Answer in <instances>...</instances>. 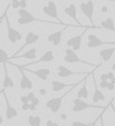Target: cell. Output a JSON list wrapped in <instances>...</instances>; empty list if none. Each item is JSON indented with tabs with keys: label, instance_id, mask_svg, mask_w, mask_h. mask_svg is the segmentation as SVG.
Returning <instances> with one entry per match:
<instances>
[{
	"label": "cell",
	"instance_id": "6da1fadb",
	"mask_svg": "<svg viewBox=\"0 0 115 126\" xmlns=\"http://www.w3.org/2000/svg\"><path fill=\"white\" fill-rule=\"evenodd\" d=\"M18 15H19V18H18L17 22L19 26H26V25H30V24H34V22H41V24L50 25V26H59L60 25V24H58V22H51V21H48V20L36 18V17L33 16L27 9H20L19 8V9H18ZM66 25H64V26H66Z\"/></svg>",
	"mask_w": 115,
	"mask_h": 126
},
{
	"label": "cell",
	"instance_id": "7a4b0ae2",
	"mask_svg": "<svg viewBox=\"0 0 115 126\" xmlns=\"http://www.w3.org/2000/svg\"><path fill=\"white\" fill-rule=\"evenodd\" d=\"M9 8H10V3L7 6V8H6L5 18H3V19L6 20V26H7V36H8V40H9L11 44H16V43H18V41H20V40L22 39V35L17 30V29L12 28L11 25H10L9 18H8V16H7V11H8V9H9Z\"/></svg>",
	"mask_w": 115,
	"mask_h": 126
},
{
	"label": "cell",
	"instance_id": "3957f363",
	"mask_svg": "<svg viewBox=\"0 0 115 126\" xmlns=\"http://www.w3.org/2000/svg\"><path fill=\"white\" fill-rule=\"evenodd\" d=\"M74 88H76V87H70L66 93H64L62 96H59V97H55V98H50V99H48L47 102H46V107H47V110H50L53 114L58 113L59 112V110H60V107H62V104H63L64 98L66 97V96H68V94H69Z\"/></svg>",
	"mask_w": 115,
	"mask_h": 126
},
{
	"label": "cell",
	"instance_id": "277c9868",
	"mask_svg": "<svg viewBox=\"0 0 115 126\" xmlns=\"http://www.w3.org/2000/svg\"><path fill=\"white\" fill-rule=\"evenodd\" d=\"M39 38H40V36L38 35V33H36V32H34V31H29V32H27V35H26V37H25V41H24V44H22L21 46H20V48L17 50V51L15 52L14 55H11L9 57V60H11V59H14V58H16V57H18V56L21 54V51L25 49L26 47H28L29 45H34V44H36L37 41L39 40Z\"/></svg>",
	"mask_w": 115,
	"mask_h": 126
},
{
	"label": "cell",
	"instance_id": "5b68a950",
	"mask_svg": "<svg viewBox=\"0 0 115 126\" xmlns=\"http://www.w3.org/2000/svg\"><path fill=\"white\" fill-rule=\"evenodd\" d=\"M73 107H72V112L74 113H79L86 110H104L105 107L103 106H98V105H94V104H89L86 100L79 99V98H75L73 102Z\"/></svg>",
	"mask_w": 115,
	"mask_h": 126
},
{
	"label": "cell",
	"instance_id": "8992f818",
	"mask_svg": "<svg viewBox=\"0 0 115 126\" xmlns=\"http://www.w3.org/2000/svg\"><path fill=\"white\" fill-rule=\"evenodd\" d=\"M41 10H43V12L46 15V16L50 17V18H54L58 24L63 25V26L66 25L59 19V17H58V8H57V5H56V2L54 0H49L47 2V5L44 6V7L41 8Z\"/></svg>",
	"mask_w": 115,
	"mask_h": 126
},
{
	"label": "cell",
	"instance_id": "52a82bcc",
	"mask_svg": "<svg viewBox=\"0 0 115 126\" xmlns=\"http://www.w3.org/2000/svg\"><path fill=\"white\" fill-rule=\"evenodd\" d=\"M63 59H64L65 63H68V64H76V63H81V64L88 65V66H92L93 68H96L95 64H92V63L85 62V60L81 59L79 56L77 55L74 50L70 49V48H67V49L65 50V55H64V57H63Z\"/></svg>",
	"mask_w": 115,
	"mask_h": 126
},
{
	"label": "cell",
	"instance_id": "ba28073f",
	"mask_svg": "<svg viewBox=\"0 0 115 126\" xmlns=\"http://www.w3.org/2000/svg\"><path fill=\"white\" fill-rule=\"evenodd\" d=\"M79 9H81V11L83 12V15L86 16L87 19L91 21L92 27L98 28V27H96L95 24H94V11H95V6H94L93 0H88L86 2H81Z\"/></svg>",
	"mask_w": 115,
	"mask_h": 126
},
{
	"label": "cell",
	"instance_id": "9c48e42d",
	"mask_svg": "<svg viewBox=\"0 0 115 126\" xmlns=\"http://www.w3.org/2000/svg\"><path fill=\"white\" fill-rule=\"evenodd\" d=\"M67 27H73L72 25H66V26L63 27L62 30L59 31H55V32H51L49 33V35L47 36V41L48 43L53 44L55 47H57V46L60 45V43H62V38H63V32H64L65 30H66V28Z\"/></svg>",
	"mask_w": 115,
	"mask_h": 126
},
{
	"label": "cell",
	"instance_id": "30bf717a",
	"mask_svg": "<svg viewBox=\"0 0 115 126\" xmlns=\"http://www.w3.org/2000/svg\"><path fill=\"white\" fill-rule=\"evenodd\" d=\"M74 75H83V76H87V73L85 71H74L72 69H68L67 67L60 66L57 67V76L60 77V78H67V77H70V76H74Z\"/></svg>",
	"mask_w": 115,
	"mask_h": 126
},
{
	"label": "cell",
	"instance_id": "8fae6325",
	"mask_svg": "<svg viewBox=\"0 0 115 126\" xmlns=\"http://www.w3.org/2000/svg\"><path fill=\"white\" fill-rule=\"evenodd\" d=\"M3 98H5V104H6V110H5L6 118H7L8 121H11V119L16 118V117L18 116V110L11 105L9 98L7 97L6 94H3Z\"/></svg>",
	"mask_w": 115,
	"mask_h": 126
},
{
	"label": "cell",
	"instance_id": "7c38bea8",
	"mask_svg": "<svg viewBox=\"0 0 115 126\" xmlns=\"http://www.w3.org/2000/svg\"><path fill=\"white\" fill-rule=\"evenodd\" d=\"M84 35H85V32H83V33H81V35L74 36V37L68 39V40L66 41V45L68 46V48L74 50L75 52L78 51L82 47V40H83V36Z\"/></svg>",
	"mask_w": 115,
	"mask_h": 126
},
{
	"label": "cell",
	"instance_id": "4fadbf2b",
	"mask_svg": "<svg viewBox=\"0 0 115 126\" xmlns=\"http://www.w3.org/2000/svg\"><path fill=\"white\" fill-rule=\"evenodd\" d=\"M83 80H84V79H82L81 81H77V83H73V84L62 83V81H59V80H53V81L50 83V85H51V91H53L54 93H57V92L63 91V89H65V88L77 87V86H78Z\"/></svg>",
	"mask_w": 115,
	"mask_h": 126
},
{
	"label": "cell",
	"instance_id": "5bb4252c",
	"mask_svg": "<svg viewBox=\"0 0 115 126\" xmlns=\"http://www.w3.org/2000/svg\"><path fill=\"white\" fill-rule=\"evenodd\" d=\"M54 59H55V54H54V51L47 50V51L44 52L43 56H41L38 60H35V62H33V63H28V64L24 65V66H20V67L25 68V67H28L29 65H36V64H40V63H51Z\"/></svg>",
	"mask_w": 115,
	"mask_h": 126
},
{
	"label": "cell",
	"instance_id": "9a60e30c",
	"mask_svg": "<svg viewBox=\"0 0 115 126\" xmlns=\"http://www.w3.org/2000/svg\"><path fill=\"white\" fill-rule=\"evenodd\" d=\"M18 68H19L20 75H21V78H20V83H19L20 89H29V91H30V89H33V86H34L33 81L29 79V77L26 75L25 70L21 68V67L18 66Z\"/></svg>",
	"mask_w": 115,
	"mask_h": 126
},
{
	"label": "cell",
	"instance_id": "2e32d148",
	"mask_svg": "<svg viewBox=\"0 0 115 126\" xmlns=\"http://www.w3.org/2000/svg\"><path fill=\"white\" fill-rule=\"evenodd\" d=\"M22 69L29 71L30 74L35 75L36 77H38L39 79H41V80H44V81L47 80L49 75H50V69L49 68H40V69H36V70H33V69H25V68H22Z\"/></svg>",
	"mask_w": 115,
	"mask_h": 126
},
{
	"label": "cell",
	"instance_id": "e0dca14e",
	"mask_svg": "<svg viewBox=\"0 0 115 126\" xmlns=\"http://www.w3.org/2000/svg\"><path fill=\"white\" fill-rule=\"evenodd\" d=\"M93 85H94V94H93V97H92V99H93V102L95 103V105L97 104L98 102H102V100H105V95L103 94V92L98 88L97 86V81H96V78L95 76H93Z\"/></svg>",
	"mask_w": 115,
	"mask_h": 126
},
{
	"label": "cell",
	"instance_id": "ac0fdd59",
	"mask_svg": "<svg viewBox=\"0 0 115 126\" xmlns=\"http://www.w3.org/2000/svg\"><path fill=\"white\" fill-rule=\"evenodd\" d=\"M64 12L67 15L68 17H70L73 20H75V21L78 24L79 27H82V24L79 22L78 18H77V7L74 5V3H70V5L64 7Z\"/></svg>",
	"mask_w": 115,
	"mask_h": 126
},
{
	"label": "cell",
	"instance_id": "d6986e66",
	"mask_svg": "<svg viewBox=\"0 0 115 126\" xmlns=\"http://www.w3.org/2000/svg\"><path fill=\"white\" fill-rule=\"evenodd\" d=\"M103 45H113L114 46V41H104V40H102V39H99V37H96V38L93 39V40L87 41L86 47L92 49V48L101 47V46H103Z\"/></svg>",
	"mask_w": 115,
	"mask_h": 126
},
{
	"label": "cell",
	"instance_id": "ffe728a7",
	"mask_svg": "<svg viewBox=\"0 0 115 126\" xmlns=\"http://www.w3.org/2000/svg\"><path fill=\"white\" fill-rule=\"evenodd\" d=\"M3 71H5V77H3V81H2V91H5L6 88L15 87V83L11 77L9 76V74H8V68L6 65H5V67H3Z\"/></svg>",
	"mask_w": 115,
	"mask_h": 126
},
{
	"label": "cell",
	"instance_id": "44dd1931",
	"mask_svg": "<svg viewBox=\"0 0 115 126\" xmlns=\"http://www.w3.org/2000/svg\"><path fill=\"white\" fill-rule=\"evenodd\" d=\"M114 50H115L114 46H113V47H111V48L102 49L101 51L98 52V54H99V57H101V59H102V62H103V63L108 62V60L112 58L113 54H114Z\"/></svg>",
	"mask_w": 115,
	"mask_h": 126
},
{
	"label": "cell",
	"instance_id": "7402d4cb",
	"mask_svg": "<svg viewBox=\"0 0 115 126\" xmlns=\"http://www.w3.org/2000/svg\"><path fill=\"white\" fill-rule=\"evenodd\" d=\"M86 81H87V76L84 78V80H83V85H82V87L79 88L78 93H77V98L83 99V100H84L85 98H88V88H87Z\"/></svg>",
	"mask_w": 115,
	"mask_h": 126
},
{
	"label": "cell",
	"instance_id": "603a6c76",
	"mask_svg": "<svg viewBox=\"0 0 115 126\" xmlns=\"http://www.w3.org/2000/svg\"><path fill=\"white\" fill-rule=\"evenodd\" d=\"M16 58H26V59L35 62L37 58V49L36 48H30V49H28L26 52H24V55H19Z\"/></svg>",
	"mask_w": 115,
	"mask_h": 126
},
{
	"label": "cell",
	"instance_id": "cb8c5ba5",
	"mask_svg": "<svg viewBox=\"0 0 115 126\" xmlns=\"http://www.w3.org/2000/svg\"><path fill=\"white\" fill-rule=\"evenodd\" d=\"M99 28H103V29H107V30H111V31H114L115 28H114V21L111 17H107L106 19L102 20L101 24H99Z\"/></svg>",
	"mask_w": 115,
	"mask_h": 126
},
{
	"label": "cell",
	"instance_id": "d4e9b609",
	"mask_svg": "<svg viewBox=\"0 0 115 126\" xmlns=\"http://www.w3.org/2000/svg\"><path fill=\"white\" fill-rule=\"evenodd\" d=\"M29 126H40L41 125V117L39 115H29L28 116Z\"/></svg>",
	"mask_w": 115,
	"mask_h": 126
},
{
	"label": "cell",
	"instance_id": "484cf974",
	"mask_svg": "<svg viewBox=\"0 0 115 126\" xmlns=\"http://www.w3.org/2000/svg\"><path fill=\"white\" fill-rule=\"evenodd\" d=\"M9 60V56H8V52L5 49L0 47V64H6V63Z\"/></svg>",
	"mask_w": 115,
	"mask_h": 126
},
{
	"label": "cell",
	"instance_id": "4316f807",
	"mask_svg": "<svg viewBox=\"0 0 115 126\" xmlns=\"http://www.w3.org/2000/svg\"><path fill=\"white\" fill-rule=\"evenodd\" d=\"M97 121H98V118L95 119V121H93V122H91V123H84V122L74 121V122H72V124H70V125H72V126H92L94 123H96Z\"/></svg>",
	"mask_w": 115,
	"mask_h": 126
},
{
	"label": "cell",
	"instance_id": "83f0119b",
	"mask_svg": "<svg viewBox=\"0 0 115 126\" xmlns=\"http://www.w3.org/2000/svg\"><path fill=\"white\" fill-rule=\"evenodd\" d=\"M114 87H115V80H111L107 83L106 89H108V91H114Z\"/></svg>",
	"mask_w": 115,
	"mask_h": 126
},
{
	"label": "cell",
	"instance_id": "f1b7e54d",
	"mask_svg": "<svg viewBox=\"0 0 115 126\" xmlns=\"http://www.w3.org/2000/svg\"><path fill=\"white\" fill-rule=\"evenodd\" d=\"M20 102H21V104H29V99L28 97H27V95H22L20 96Z\"/></svg>",
	"mask_w": 115,
	"mask_h": 126
},
{
	"label": "cell",
	"instance_id": "f546056e",
	"mask_svg": "<svg viewBox=\"0 0 115 126\" xmlns=\"http://www.w3.org/2000/svg\"><path fill=\"white\" fill-rule=\"evenodd\" d=\"M106 110V108H105ZM103 110V112H102V114L98 116V121H99V126H106L105 124H104V121H103V116H104V110Z\"/></svg>",
	"mask_w": 115,
	"mask_h": 126
},
{
	"label": "cell",
	"instance_id": "4dcf8cb0",
	"mask_svg": "<svg viewBox=\"0 0 115 126\" xmlns=\"http://www.w3.org/2000/svg\"><path fill=\"white\" fill-rule=\"evenodd\" d=\"M106 75H107V80H108V81L115 80V78H114V73H113V71H108V73H106Z\"/></svg>",
	"mask_w": 115,
	"mask_h": 126
},
{
	"label": "cell",
	"instance_id": "1f68e13d",
	"mask_svg": "<svg viewBox=\"0 0 115 126\" xmlns=\"http://www.w3.org/2000/svg\"><path fill=\"white\" fill-rule=\"evenodd\" d=\"M27 97H28V99H29V102H31V100L34 99L35 97H36V95H35V93L33 91H30L28 93V95H27Z\"/></svg>",
	"mask_w": 115,
	"mask_h": 126
},
{
	"label": "cell",
	"instance_id": "d6a6232c",
	"mask_svg": "<svg viewBox=\"0 0 115 126\" xmlns=\"http://www.w3.org/2000/svg\"><path fill=\"white\" fill-rule=\"evenodd\" d=\"M19 8H20V9H26V8H27V2H26V1L19 0Z\"/></svg>",
	"mask_w": 115,
	"mask_h": 126
},
{
	"label": "cell",
	"instance_id": "836d02e7",
	"mask_svg": "<svg viewBox=\"0 0 115 126\" xmlns=\"http://www.w3.org/2000/svg\"><path fill=\"white\" fill-rule=\"evenodd\" d=\"M39 103H40V100H39V98H37V97H35L34 98V99H33V100H31V102H30V104H33V105H34V106H38V105H39Z\"/></svg>",
	"mask_w": 115,
	"mask_h": 126
},
{
	"label": "cell",
	"instance_id": "e575fe53",
	"mask_svg": "<svg viewBox=\"0 0 115 126\" xmlns=\"http://www.w3.org/2000/svg\"><path fill=\"white\" fill-rule=\"evenodd\" d=\"M21 110H24V112L29 110V104H21Z\"/></svg>",
	"mask_w": 115,
	"mask_h": 126
},
{
	"label": "cell",
	"instance_id": "d590c367",
	"mask_svg": "<svg viewBox=\"0 0 115 126\" xmlns=\"http://www.w3.org/2000/svg\"><path fill=\"white\" fill-rule=\"evenodd\" d=\"M107 83L108 81H101V83H99V88H102V89H103V88H106L107 87Z\"/></svg>",
	"mask_w": 115,
	"mask_h": 126
},
{
	"label": "cell",
	"instance_id": "8d00e7d4",
	"mask_svg": "<svg viewBox=\"0 0 115 126\" xmlns=\"http://www.w3.org/2000/svg\"><path fill=\"white\" fill-rule=\"evenodd\" d=\"M101 81H108L107 80V75H106V74H102L101 75Z\"/></svg>",
	"mask_w": 115,
	"mask_h": 126
},
{
	"label": "cell",
	"instance_id": "74e56055",
	"mask_svg": "<svg viewBox=\"0 0 115 126\" xmlns=\"http://www.w3.org/2000/svg\"><path fill=\"white\" fill-rule=\"evenodd\" d=\"M38 93L40 94L41 96H44V95H46V93H47V92H46V89H45V88H39Z\"/></svg>",
	"mask_w": 115,
	"mask_h": 126
},
{
	"label": "cell",
	"instance_id": "f35d334b",
	"mask_svg": "<svg viewBox=\"0 0 115 126\" xmlns=\"http://www.w3.org/2000/svg\"><path fill=\"white\" fill-rule=\"evenodd\" d=\"M96 37H97V36H96V35H93V33H89V35L87 36V38H88V41H89V40H93V39H95Z\"/></svg>",
	"mask_w": 115,
	"mask_h": 126
},
{
	"label": "cell",
	"instance_id": "ab89813d",
	"mask_svg": "<svg viewBox=\"0 0 115 126\" xmlns=\"http://www.w3.org/2000/svg\"><path fill=\"white\" fill-rule=\"evenodd\" d=\"M101 11L102 12H107L108 11V7H107V6H102V7H101Z\"/></svg>",
	"mask_w": 115,
	"mask_h": 126
},
{
	"label": "cell",
	"instance_id": "60d3db41",
	"mask_svg": "<svg viewBox=\"0 0 115 126\" xmlns=\"http://www.w3.org/2000/svg\"><path fill=\"white\" fill-rule=\"evenodd\" d=\"M36 108H37L36 106H34L33 104H30V103H29V110H36Z\"/></svg>",
	"mask_w": 115,
	"mask_h": 126
},
{
	"label": "cell",
	"instance_id": "b9f144b4",
	"mask_svg": "<svg viewBox=\"0 0 115 126\" xmlns=\"http://www.w3.org/2000/svg\"><path fill=\"white\" fill-rule=\"evenodd\" d=\"M60 118H62L63 121H65V119L67 118V114H66V113H63V114H60Z\"/></svg>",
	"mask_w": 115,
	"mask_h": 126
},
{
	"label": "cell",
	"instance_id": "7bdbcfd3",
	"mask_svg": "<svg viewBox=\"0 0 115 126\" xmlns=\"http://www.w3.org/2000/svg\"><path fill=\"white\" fill-rule=\"evenodd\" d=\"M3 122H5V119H3V117L1 116V114H0V125H1V124H3Z\"/></svg>",
	"mask_w": 115,
	"mask_h": 126
},
{
	"label": "cell",
	"instance_id": "ee69618b",
	"mask_svg": "<svg viewBox=\"0 0 115 126\" xmlns=\"http://www.w3.org/2000/svg\"><path fill=\"white\" fill-rule=\"evenodd\" d=\"M3 18H5V12H3V15H2V17H0V22L3 20Z\"/></svg>",
	"mask_w": 115,
	"mask_h": 126
},
{
	"label": "cell",
	"instance_id": "f6af8a7d",
	"mask_svg": "<svg viewBox=\"0 0 115 126\" xmlns=\"http://www.w3.org/2000/svg\"><path fill=\"white\" fill-rule=\"evenodd\" d=\"M15 1H19V0H10V2H15Z\"/></svg>",
	"mask_w": 115,
	"mask_h": 126
},
{
	"label": "cell",
	"instance_id": "bcb514c9",
	"mask_svg": "<svg viewBox=\"0 0 115 126\" xmlns=\"http://www.w3.org/2000/svg\"><path fill=\"white\" fill-rule=\"evenodd\" d=\"M107 1H110V2H114L115 0H107Z\"/></svg>",
	"mask_w": 115,
	"mask_h": 126
},
{
	"label": "cell",
	"instance_id": "7dc6e473",
	"mask_svg": "<svg viewBox=\"0 0 115 126\" xmlns=\"http://www.w3.org/2000/svg\"><path fill=\"white\" fill-rule=\"evenodd\" d=\"M96 124H97V122H96V123H94V124H93V125H92V126H96Z\"/></svg>",
	"mask_w": 115,
	"mask_h": 126
},
{
	"label": "cell",
	"instance_id": "c3c4849f",
	"mask_svg": "<svg viewBox=\"0 0 115 126\" xmlns=\"http://www.w3.org/2000/svg\"><path fill=\"white\" fill-rule=\"evenodd\" d=\"M22 1H26V2H27V1H28V0H22Z\"/></svg>",
	"mask_w": 115,
	"mask_h": 126
},
{
	"label": "cell",
	"instance_id": "681fc988",
	"mask_svg": "<svg viewBox=\"0 0 115 126\" xmlns=\"http://www.w3.org/2000/svg\"><path fill=\"white\" fill-rule=\"evenodd\" d=\"M15 126H17V125H15Z\"/></svg>",
	"mask_w": 115,
	"mask_h": 126
}]
</instances>
